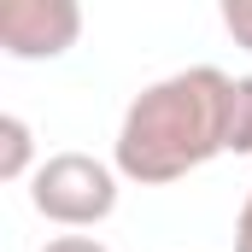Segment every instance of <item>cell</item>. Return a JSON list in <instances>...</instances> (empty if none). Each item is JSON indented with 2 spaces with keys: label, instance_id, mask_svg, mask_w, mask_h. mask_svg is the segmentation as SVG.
Here are the masks:
<instances>
[{
  "label": "cell",
  "instance_id": "obj_1",
  "mask_svg": "<svg viewBox=\"0 0 252 252\" xmlns=\"http://www.w3.org/2000/svg\"><path fill=\"white\" fill-rule=\"evenodd\" d=\"M229 94H235V76L217 64H188L176 76L147 82L118 124V147H112L118 176L141 188H164V182L193 176L199 164L223 158L229 153Z\"/></svg>",
  "mask_w": 252,
  "mask_h": 252
},
{
  "label": "cell",
  "instance_id": "obj_2",
  "mask_svg": "<svg viewBox=\"0 0 252 252\" xmlns=\"http://www.w3.org/2000/svg\"><path fill=\"white\" fill-rule=\"evenodd\" d=\"M30 205L59 229H94L118 211V164L94 153H53L30 176Z\"/></svg>",
  "mask_w": 252,
  "mask_h": 252
},
{
  "label": "cell",
  "instance_id": "obj_3",
  "mask_svg": "<svg viewBox=\"0 0 252 252\" xmlns=\"http://www.w3.org/2000/svg\"><path fill=\"white\" fill-rule=\"evenodd\" d=\"M82 35V6L76 0H6L0 6V53L18 64L64 59Z\"/></svg>",
  "mask_w": 252,
  "mask_h": 252
},
{
  "label": "cell",
  "instance_id": "obj_4",
  "mask_svg": "<svg viewBox=\"0 0 252 252\" xmlns=\"http://www.w3.org/2000/svg\"><path fill=\"white\" fill-rule=\"evenodd\" d=\"M41 164H35V135L18 112L0 118V182H30Z\"/></svg>",
  "mask_w": 252,
  "mask_h": 252
},
{
  "label": "cell",
  "instance_id": "obj_5",
  "mask_svg": "<svg viewBox=\"0 0 252 252\" xmlns=\"http://www.w3.org/2000/svg\"><path fill=\"white\" fill-rule=\"evenodd\" d=\"M229 153H252V76H235L229 94Z\"/></svg>",
  "mask_w": 252,
  "mask_h": 252
},
{
  "label": "cell",
  "instance_id": "obj_6",
  "mask_svg": "<svg viewBox=\"0 0 252 252\" xmlns=\"http://www.w3.org/2000/svg\"><path fill=\"white\" fill-rule=\"evenodd\" d=\"M223 30L235 35V47L252 53V0H223Z\"/></svg>",
  "mask_w": 252,
  "mask_h": 252
},
{
  "label": "cell",
  "instance_id": "obj_7",
  "mask_svg": "<svg viewBox=\"0 0 252 252\" xmlns=\"http://www.w3.org/2000/svg\"><path fill=\"white\" fill-rule=\"evenodd\" d=\"M41 252H112L106 241H94V235H53Z\"/></svg>",
  "mask_w": 252,
  "mask_h": 252
},
{
  "label": "cell",
  "instance_id": "obj_8",
  "mask_svg": "<svg viewBox=\"0 0 252 252\" xmlns=\"http://www.w3.org/2000/svg\"><path fill=\"white\" fill-rule=\"evenodd\" d=\"M235 252H252V193L241 205V217H235Z\"/></svg>",
  "mask_w": 252,
  "mask_h": 252
}]
</instances>
